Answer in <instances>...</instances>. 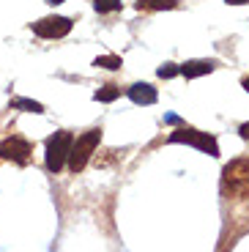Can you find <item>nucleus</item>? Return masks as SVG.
<instances>
[{
  "mask_svg": "<svg viewBox=\"0 0 249 252\" xmlns=\"http://www.w3.org/2000/svg\"><path fill=\"white\" fill-rule=\"evenodd\" d=\"M93 8L99 14H110V11H121V0H93Z\"/></svg>",
  "mask_w": 249,
  "mask_h": 252,
  "instance_id": "13",
  "label": "nucleus"
},
{
  "mask_svg": "<svg viewBox=\"0 0 249 252\" xmlns=\"http://www.w3.org/2000/svg\"><path fill=\"white\" fill-rule=\"evenodd\" d=\"M224 3H227V6H247L249 0H224Z\"/></svg>",
  "mask_w": 249,
  "mask_h": 252,
  "instance_id": "17",
  "label": "nucleus"
},
{
  "mask_svg": "<svg viewBox=\"0 0 249 252\" xmlns=\"http://www.w3.org/2000/svg\"><path fill=\"white\" fill-rule=\"evenodd\" d=\"M11 107H14V110H25V113H36V115H41V113H44V104H41V101L25 99V96H19V99H11Z\"/></svg>",
  "mask_w": 249,
  "mask_h": 252,
  "instance_id": "9",
  "label": "nucleus"
},
{
  "mask_svg": "<svg viewBox=\"0 0 249 252\" xmlns=\"http://www.w3.org/2000/svg\"><path fill=\"white\" fill-rule=\"evenodd\" d=\"M167 143H187V145H194V148H200L203 154H208V157L217 159L219 157V143L214 134L208 132H197V129H192V126H178L173 134L167 137Z\"/></svg>",
  "mask_w": 249,
  "mask_h": 252,
  "instance_id": "3",
  "label": "nucleus"
},
{
  "mask_svg": "<svg viewBox=\"0 0 249 252\" xmlns=\"http://www.w3.org/2000/svg\"><path fill=\"white\" fill-rule=\"evenodd\" d=\"M33 33L41 38H63L69 36L71 28H74V22H71L69 17H58V14H52V17H41L38 22H33Z\"/></svg>",
  "mask_w": 249,
  "mask_h": 252,
  "instance_id": "5",
  "label": "nucleus"
},
{
  "mask_svg": "<svg viewBox=\"0 0 249 252\" xmlns=\"http://www.w3.org/2000/svg\"><path fill=\"white\" fill-rule=\"evenodd\" d=\"M71 143H74V134L61 129L55 132L50 140H47V154H44V162H47V170L50 173H61L66 159H69V151H71Z\"/></svg>",
  "mask_w": 249,
  "mask_h": 252,
  "instance_id": "2",
  "label": "nucleus"
},
{
  "mask_svg": "<svg viewBox=\"0 0 249 252\" xmlns=\"http://www.w3.org/2000/svg\"><path fill=\"white\" fill-rule=\"evenodd\" d=\"M93 66L96 69H110V71H118L121 66H124V61H121L118 55H99L93 61Z\"/></svg>",
  "mask_w": 249,
  "mask_h": 252,
  "instance_id": "10",
  "label": "nucleus"
},
{
  "mask_svg": "<svg viewBox=\"0 0 249 252\" xmlns=\"http://www.w3.org/2000/svg\"><path fill=\"white\" fill-rule=\"evenodd\" d=\"M118 96H121V88H118V85H101V88L93 94V99H96V101H104V104H107V101H115Z\"/></svg>",
  "mask_w": 249,
  "mask_h": 252,
  "instance_id": "11",
  "label": "nucleus"
},
{
  "mask_svg": "<svg viewBox=\"0 0 249 252\" xmlns=\"http://www.w3.org/2000/svg\"><path fill=\"white\" fill-rule=\"evenodd\" d=\"M99 143H101V129H91V132L74 137L71 151H69V159H66L69 170L71 173H82V170H85V164L91 162V157H93V151H96V145H99Z\"/></svg>",
  "mask_w": 249,
  "mask_h": 252,
  "instance_id": "1",
  "label": "nucleus"
},
{
  "mask_svg": "<svg viewBox=\"0 0 249 252\" xmlns=\"http://www.w3.org/2000/svg\"><path fill=\"white\" fill-rule=\"evenodd\" d=\"M241 85H244V91L249 94V77H244V82H241Z\"/></svg>",
  "mask_w": 249,
  "mask_h": 252,
  "instance_id": "18",
  "label": "nucleus"
},
{
  "mask_svg": "<svg viewBox=\"0 0 249 252\" xmlns=\"http://www.w3.org/2000/svg\"><path fill=\"white\" fill-rule=\"evenodd\" d=\"M33 157V145L19 134H11L0 143V162H14V164H28Z\"/></svg>",
  "mask_w": 249,
  "mask_h": 252,
  "instance_id": "4",
  "label": "nucleus"
},
{
  "mask_svg": "<svg viewBox=\"0 0 249 252\" xmlns=\"http://www.w3.org/2000/svg\"><path fill=\"white\" fill-rule=\"evenodd\" d=\"M224 181L227 184H249V159H236V162H230L227 167H224Z\"/></svg>",
  "mask_w": 249,
  "mask_h": 252,
  "instance_id": "6",
  "label": "nucleus"
},
{
  "mask_svg": "<svg viewBox=\"0 0 249 252\" xmlns=\"http://www.w3.org/2000/svg\"><path fill=\"white\" fill-rule=\"evenodd\" d=\"M47 3H52V6H61V3H66V0H47Z\"/></svg>",
  "mask_w": 249,
  "mask_h": 252,
  "instance_id": "19",
  "label": "nucleus"
},
{
  "mask_svg": "<svg viewBox=\"0 0 249 252\" xmlns=\"http://www.w3.org/2000/svg\"><path fill=\"white\" fill-rule=\"evenodd\" d=\"M156 74L162 77V80H173V77H178V74H181V66H178V63H162Z\"/></svg>",
  "mask_w": 249,
  "mask_h": 252,
  "instance_id": "14",
  "label": "nucleus"
},
{
  "mask_svg": "<svg viewBox=\"0 0 249 252\" xmlns=\"http://www.w3.org/2000/svg\"><path fill=\"white\" fill-rule=\"evenodd\" d=\"M238 134H241L244 140H249V124H241V126H238Z\"/></svg>",
  "mask_w": 249,
  "mask_h": 252,
  "instance_id": "16",
  "label": "nucleus"
},
{
  "mask_svg": "<svg viewBox=\"0 0 249 252\" xmlns=\"http://www.w3.org/2000/svg\"><path fill=\"white\" fill-rule=\"evenodd\" d=\"M137 6H140V8H143V6H145V8H154V11H164V8L170 11V8L178 6V0H140Z\"/></svg>",
  "mask_w": 249,
  "mask_h": 252,
  "instance_id": "12",
  "label": "nucleus"
},
{
  "mask_svg": "<svg viewBox=\"0 0 249 252\" xmlns=\"http://www.w3.org/2000/svg\"><path fill=\"white\" fill-rule=\"evenodd\" d=\"M164 124H175V126H181V118H178V115H173V113H167V115H164Z\"/></svg>",
  "mask_w": 249,
  "mask_h": 252,
  "instance_id": "15",
  "label": "nucleus"
},
{
  "mask_svg": "<svg viewBox=\"0 0 249 252\" xmlns=\"http://www.w3.org/2000/svg\"><path fill=\"white\" fill-rule=\"evenodd\" d=\"M129 99L134 101V104H156L159 94H156V88L148 85V82H134L129 88Z\"/></svg>",
  "mask_w": 249,
  "mask_h": 252,
  "instance_id": "7",
  "label": "nucleus"
},
{
  "mask_svg": "<svg viewBox=\"0 0 249 252\" xmlns=\"http://www.w3.org/2000/svg\"><path fill=\"white\" fill-rule=\"evenodd\" d=\"M217 69V63L214 61H187L181 66V74L187 77V80H194V77H203V74H211Z\"/></svg>",
  "mask_w": 249,
  "mask_h": 252,
  "instance_id": "8",
  "label": "nucleus"
}]
</instances>
